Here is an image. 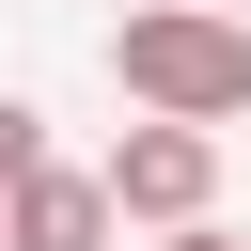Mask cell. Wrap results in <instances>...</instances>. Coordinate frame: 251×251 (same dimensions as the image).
<instances>
[{
    "label": "cell",
    "mask_w": 251,
    "mask_h": 251,
    "mask_svg": "<svg viewBox=\"0 0 251 251\" xmlns=\"http://www.w3.org/2000/svg\"><path fill=\"white\" fill-rule=\"evenodd\" d=\"M110 235H126L110 220V173H63V157L0 204V251H110Z\"/></svg>",
    "instance_id": "3957f363"
},
{
    "label": "cell",
    "mask_w": 251,
    "mask_h": 251,
    "mask_svg": "<svg viewBox=\"0 0 251 251\" xmlns=\"http://www.w3.org/2000/svg\"><path fill=\"white\" fill-rule=\"evenodd\" d=\"M31 173H47V110H31V94H0V204H16Z\"/></svg>",
    "instance_id": "277c9868"
},
{
    "label": "cell",
    "mask_w": 251,
    "mask_h": 251,
    "mask_svg": "<svg viewBox=\"0 0 251 251\" xmlns=\"http://www.w3.org/2000/svg\"><path fill=\"white\" fill-rule=\"evenodd\" d=\"M94 173H110V220H157V235H188V220L220 204V126H126Z\"/></svg>",
    "instance_id": "7a4b0ae2"
},
{
    "label": "cell",
    "mask_w": 251,
    "mask_h": 251,
    "mask_svg": "<svg viewBox=\"0 0 251 251\" xmlns=\"http://www.w3.org/2000/svg\"><path fill=\"white\" fill-rule=\"evenodd\" d=\"M110 78H126L141 126H235V110H251V16H220V0H141V16H110Z\"/></svg>",
    "instance_id": "6da1fadb"
},
{
    "label": "cell",
    "mask_w": 251,
    "mask_h": 251,
    "mask_svg": "<svg viewBox=\"0 0 251 251\" xmlns=\"http://www.w3.org/2000/svg\"><path fill=\"white\" fill-rule=\"evenodd\" d=\"M220 16H251V0H220Z\"/></svg>",
    "instance_id": "8992f818"
},
{
    "label": "cell",
    "mask_w": 251,
    "mask_h": 251,
    "mask_svg": "<svg viewBox=\"0 0 251 251\" xmlns=\"http://www.w3.org/2000/svg\"><path fill=\"white\" fill-rule=\"evenodd\" d=\"M157 251H235V235H220V220H188V235H157Z\"/></svg>",
    "instance_id": "5b68a950"
}]
</instances>
